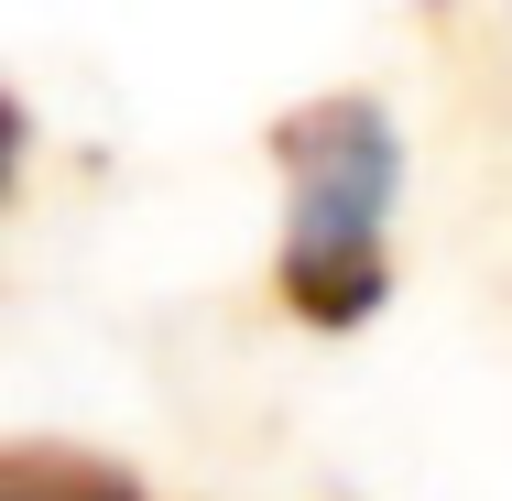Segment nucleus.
Wrapping results in <instances>:
<instances>
[{"instance_id":"f257e3e1","label":"nucleus","mask_w":512,"mask_h":501,"mask_svg":"<svg viewBox=\"0 0 512 501\" xmlns=\"http://www.w3.org/2000/svg\"><path fill=\"white\" fill-rule=\"evenodd\" d=\"M273 175H284V251L273 305L349 338L393 305V197H404V131L371 88H316L273 120Z\"/></svg>"},{"instance_id":"f03ea898","label":"nucleus","mask_w":512,"mask_h":501,"mask_svg":"<svg viewBox=\"0 0 512 501\" xmlns=\"http://www.w3.org/2000/svg\"><path fill=\"white\" fill-rule=\"evenodd\" d=\"M0 501H142V480L120 458H99V447L22 436V447H0Z\"/></svg>"},{"instance_id":"7ed1b4c3","label":"nucleus","mask_w":512,"mask_h":501,"mask_svg":"<svg viewBox=\"0 0 512 501\" xmlns=\"http://www.w3.org/2000/svg\"><path fill=\"white\" fill-rule=\"evenodd\" d=\"M11 175H22V99L0 88V207H11Z\"/></svg>"}]
</instances>
